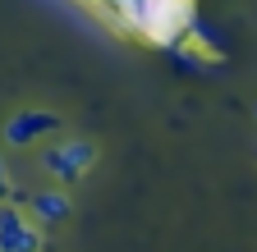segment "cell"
<instances>
[{
	"label": "cell",
	"instance_id": "cell-1",
	"mask_svg": "<svg viewBox=\"0 0 257 252\" xmlns=\"http://www.w3.org/2000/svg\"><path fill=\"white\" fill-rule=\"evenodd\" d=\"M42 170L60 183V188H74L92 165H96V142L92 138H64V142H51L42 147Z\"/></svg>",
	"mask_w": 257,
	"mask_h": 252
},
{
	"label": "cell",
	"instance_id": "cell-2",
	"mask_svg": "<svg viewBox=\"0 0 257 252\" xmlns=\"http://www.w3.org/2000/svg\"><path fill=\"white\" fill-rule=\"evenodd\" d=\"M46 247V229L23 211L19 197L0 202V252H42Z\"/></svg>",
	"mask_w": 257,
	"mask_h": 252
},
{
	"label": "cell",
	"instance_id": "cell-3",
	"mask_svg": "<svg viewBox=\"0 0 257 252\" xmlns=\"http://www.w3.org/2000/svg\"><path fill=\"white\" fill-rule=\"evenodd\" d=\"M60 129H64V119H60L55 110H19V115L5 119L0 138H5V147H14V151H28V147L55 138Z\"/></svg>",
	"mask_w": 257,
	"mask_h": 252
},
{
	"label": "cell",
	"instance_id": "cell-4",
	"mask_svg": "<svg viewBox=\"0 0 257 252\" xmlns=\"http://www.w3.org/2000/svg\"><path fill=\"white\" fill-rule=\"evenodd\" d=\"M23 211L37 220L42 229H51V225H64V220L74 215V202H69L64 188H42V193H28L23 197Z\"/></svg>",
	"mask_w": 257,
	"mask_h": 252
},
{
	"label": "cell",
	"instance_id": "cell-5",
	"mask_svg": "<svg viewBox=\"0 0 257 252\" xmlns=\"http://www.w3.org/2000/svg\"><path fill=\"white\" fill-rule=\"evenodd\" d=\"M10 197H14V179L5 170V161H0V202H10Z\"/></svg>",
	"mask_w": 257,
	"mask_h": 252
}]
</instances>
